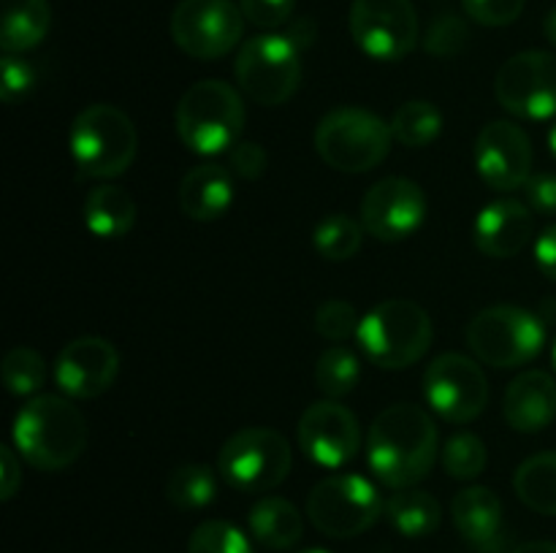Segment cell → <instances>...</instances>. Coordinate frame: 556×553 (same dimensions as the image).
<instances>
[{
    "instance_id": "cell-46",
    "label": "cell",
    "mask_w": 556,
    "mask_h": 553,
    "mask_svg": "<svg viewBox=\"0 0 556 553\" xmlns=\"http://www.w3.org/2000/svg\"><path fill=\"white\" fill-rule=\"evenodd\" d=\"M548 150H552V155L556 157V119H554L552 130H548Z\"/></svg>"
},
{
    "instance_id": "cell-31",
    "label": "cell",
    "mask_w": 556,
    "mask_h": 553,
    "mask_svg": "<svg viewBox=\"0 0 556 553\" xmlns=\"http://www.w3.org/2000/svg\"><path fill=\"white\" fill-rule=\"evenodd\" d=\"M362 220L348 215H329L318 222L313 233V244L326 260H351L362 249L364 242Z\"/></svg>"
},
{
    "instance_id": "cell-42",
    "label": "cell",
    "mask_w": 556,
    "mask_h": 553,
    "mask_svg": "<svg viewBox=\"0 0 556 553\" xmlns=\"http://www.w3.org/2000/svg\"><path fill=\"white\" fill-rule=\"evenodd\" d=\"M22 486V466L16 461L14 450L11 448H0V499L9 502L14 499L16 488Z\"/></svg>"
},
{
    "instance_id": "cell-1",
    "label": "cell",
    "mask_w": 556,
    "mask_h": 553,
    "mask_svg": "<svg viewBox=\"0 0 556 553\" xmlns=\"http://www.w3.org/2000/svg\"><path fill=\"white\" fill-rule=\"evenodd\" d=\"M438 459V428L432 415L416 404L386 407L375 417L367 439V461L389 488H413L432 472Z\"/></svg>"
},
{
    "instance_id": "cell-6",
    "label": "cell",
    "mask_w": 556,
    "mask_h": 553,
    "mask_svg": "<svg viewBox=\"0 0 556 553\" xmlns=\"http://www.w3.org/2000/svg\"><path fill=\"white\" fill-rule=\"evenodd\" d=\"M391 125L369 108L342 106L326 114L315 128L320 160L342 173H364L389 157Z\"/></svg>"
},
{
    "instance_id": "cell-29",
    "label": "cell",
    "mask_w": 556,
    "mask_h": 553,
    "mask_svg": "<svg viewBox=\"0 0 556 553\" xmlns=\"http://www.w3.org/2000/svg\"><path fill=\"white\" fill-rule=\"evenodd\" d=\"M217 477L206 464H182L168 475L166 499L177 510H201L215 499Z\"/></svg>"
},
{
    "instance_id": "cell-3",
    "label": "cell",
    "mask_w": 556,
    "mask_h": 553,
    "mask_svg": "<svg viewBox=\"0 0 556 553\" xmlns=\"http://www.w3.org/2000/svg\"><path fill=\"white\" fill-rule=\"evenodd\" d=\"M177 133L195 155H217L239 144L244 103L237 87L220 79H201L177 103Z\"/></svg>"
},
{
    "instance_id": "cell-38",
    "label": "cell",
    "mask_w": 556,
    "mask_h": 553,
    "mask_svg": "<svg viewBox=\"0 0 556 553\" xmlns=\"http://www.w3.org/2000/svg\"><path fill=\"white\" fill-rule=\"evenodd\" d=\"M33 85H36L33 65L16 54H3V63H0V95H3V101L16 103L33 90Z\"/></svg>"
},
{
    "instance_id": "cell-24",
    "label": "cell",
    "mask_w": 556,
    "mask_h": 553,
    "mask_svg": "<svg viewBox=\"0 0 556 553\" xmlns=\"http://www.w3.org/2000/svg\"><path fill=\"white\" fill-rule=\"evenodd\" d=\"M52 11L47 0H3L0 47L5 54H22L36 49L47 38Z\"/></svg>"
},
{
    "instance_id": "cell-17",
    "label": "cell",
    "mask_w": 556,
    "mask_h": 553,
    "mask_svg": "<svg viewBox=\"0 0 556 553\" xmlns=\"http://www.w3.org/2000/svg\"><path fill=\"white\" fill-rule=\"evenodd\" d=\"M299 445L315 464L337 470L356 459L362 448V426L340 401H315L299 417Z\"/></svg>"
},
{
    "instance_id": "cell-41",
    "label": "cell",
    "mask_w": 556,
    "mask_h": 553,
    "mask_svg": "<svg viewBox=\"0 0 556 553\" xmlns=\"http://www.w3.org/2000/svg\"><path fill=\"white\" fill-rule=\"evenodd\" d=\"M525 195H527V206L538 215L554 217L556 215V173L543 171V173H532L525 184Z\"/></svg>"
},
{
    "instance_id": "cell-19",
    "label": "cell",
    "mask_w": 556,
    "mask_h": 553,
    "mask_svg": "<svg viewBox=\"0 0 556 553\" xmlns=\"http://www.w3.org/2000/svg\"><path fill=\"white\" fill-rule=\"evenodd\" d=\"M535 233V211L516 198H497L483 206L472 226L476 247L489 258H514Z\"/></svg>"
},
{
    "instance_id": "cell-39",
    "label": "cell",
    "mask_w": 556,
    "mask_h": 553,
    "mask_svg": "<svg viewBox=\"0 0 556 553\" xmlns=\"http://www.w3.org/2000/svg\"><path fill=\"white\" fill-rule=\"evenodd\" d=\"M239 9H242L244 20L253 22L255 27L275 30L291 20L296 0H239Z\"/></svg>"
},
{
    "instance_id": "cell-21",
    "label": "cell",
    "mask_w": 556,
    "mask_h": 553,
    "mask_svg": "<svg viewBox=\"0 0 556 553\" xmlns=\"http://www.w3.org/2000/svg\"><path fill=\"white\" fill-rule=\"evenodd\" d=\"M503 412L514 432H543L556 417V380L541 369L521 372L505 390Z\"/></svg>"
},
{
    "instance_id": "cell-27",
    "label": "cell",
    "mask_w": 556,
    "mask_h": 553,
    "mask_svg": "<svg viewBox=\"0 0 556 553\" xmlns=\"http://www.w3.org/2000/svg\"><path fill=\"white\" fill-rule=\"evenodd\" d=\"M514 491L541 515H556V450L527 459L514 475Z\"/></svg>"
},
{
    "instance_id": "cell-35",
    "label": "cell",
    "mask_w": 556,
    "mask_h": 553,
    "mask_svg": "<svg viewBox=\"0 0 556 553\" xmlns=\"http://www.w3.org/2000/svg\"><path fill=\"white\" fill-rule=\"evenodd\" d=\"M467 41H470V30H467L465 20L454 14H443L429 25L424 47L434 57H454V54L465 52Z\"/></svg>"
},
{
    "instance_id": "cell-10",
    "label": "cell",
    "mask_w": 556,
    "mask_h": 553,
    "mask_svg": "<svg viewBox=\"0 0 556 553\" xmlns=\"http://www.w3.org/2000/svg\"><path fill=\"white\" fill-rule=\"evenodd\" d=\"M386 504L378 488L362 475H329L309 491L307 518L334 540H351L378 524Z\"/></svg>"
},
{
    "instance_id": "cell-33",
    "label": "cell",
    "mask_w": 556,
    "mask_h": 553,
    "mask_svg": "<svg viewBox=\"0 0 556 553\" xmlns=\"http://www.w3.org/2000/svg\"><path fill=\"white\" fill-rule=\"evenodd\" d=\"M486 445L481 437L470 432L454 434L443 448V466L456 480H472L486 470Z\"/></svg>"
},
{
    "instance_id": "cell-37",
    "label": "cell",
    "mask_w": 556,
    "mask_h": 553,
    "mask_svg": "<svg viewBox=\"0 0 556 553\" xmlns=\"http://www.w3.org/2000/svg\"><path fill=\"white\" fill-rule=\"evenodd\" d=\"M527 0H462L467 16L483 27L514 25L525 11Z\"/></svg>"
},
{
    "instance_id": "cell-13",
    "label": "cell",
    "mask_w": 556,
    "mask_h": 553,
    "mask_svg": "<svg viewBox=\"0 0 556 553\" xmlns=\"http://www.w3.org/2000/svg\"><path fill=\"white\" fill-rule=\"evenodd\" d=\"M494 95L516 117H556V54L530 49L505 60L494 79Z\"/></svg>"
},
{
    "instance_id": "cell-5",
    "label": "cell",
    "mask_w": 556,
    "mask_h": 553,
    "mask_svg": "<svg viewBox=\"0 0 556 553\" xmlns=\"http://www.w3.org/2000/svg\"><path fill=\"white\" fill-rule=\"evenodd\" d=\"M356 336L375 366L407 369L427 356L432 345V320L421 304L389 298L364 314Z\"/></svg>"
},
{
    "instance_id": "cell-11",
    "label": "cell",
    "mask_w": 556,
    "mask_h": 553,
    "mask_svg": "<svg viewBox=\"0 0 556 553\" xmlns=\"http://www.w3.org/2000/svg\"><path fill=\"white\" fill-rule=\"evenodd\" d=\"M244 14L233 0H179L172 38L188 57L217 60L239 47Z\"/></svg>"
},
{
    "instance_id": "cell-15",
    "label": "cell",
    "mask_w": 556,
    "mask_h": 553,
    "mask_svg": "<svg viewBox=\"0 0 556 553\" xmlns=\"http://www.w3.org/2000/svg\"><path fill=\"white\" fill-rule=\"evenodd\" d=\"M427 195L413 179L386 177L362 198V226L378 242H402L421 228Z\"/></svg>"
},
{
    "instance_id": "cell-16",
    "label": "cell",
    "mask_w": 556,
    "mask_h": 553,
    "mask_svg": "<svg viewBox=\"0 0 556 553\" xmlns=\"http://www.w3.org/2000/svg\"><path fill=\"white\" fill-rule=\"evenodd\" d=\"M532 141L521 125L494 119L476 139V168L483 182L500 193L525 188L532 177Z\"/></svg>"
},
{
    "instance_id": "cell-30",
    "label": "cell",
    "mask_w": 556,
    "mask_h": 553,
    "mask_svg": "<svg viewBox=\"0 0 556 553\" xmlns=\"http://www.w3.org/2000/svg\"><path fill=\"white\" fill-rule=\"evenodd\" d=\"M362 380V363L351 347H326L315 363V383L329 399H342L351 394Z\"/></svg>"
},
{
    "instance_id": "cell-43",
    "label": "cell",
    "mask_w": 556,
    "mask_h": 553,
    "mask_svg": "<svg viewBox=\"0 0 556 553\" xmlns=\"http://www.w3.org/2000/svg\"><path fill=\"white\" fill-rule=\"evenodd\" d=\"M535 263H538V269L548 276V280L556 282V222L554 226H548L546 231L538 236Z\"/></svg>"
},
{
    "instance_id": "cell-36",
    "label": "cell",
    "mask_w": 556,
    "mask_h": 553,
    "mask_svg": "<svg viewBox=\"0 0 556 553\" xmlns=\"http://www.w3.org/2000/svg\"><path fill=\"white\" fill-rule=\"evenodd\" d=\"M358 325H362V318H358L356 307L348 301H340V298H331V301H324L315 312V329L324 339L342 342L348 336L358 334Z\"/></svg>"
},
{
    "instance_id": "cell-23",
    "label": "cell",
    "mask_w": 556,
    "mask_h": 553,
    "mask_svg": "<svg viewBox=\"0 0 556 553\" xmlns=\"http://www.w3.org/2000/svg\"><path fill=\"white\" fill-rule=\"evenodd\" d=\"M250 531L255 542H261L269 551H288L299 545L304 535L302 513L293 502L282 497H264L250 510Z\"/></svg>"
},
{
    "instance_id": "cell-28",
    "label": "cell",
    "mask_w": 556,
    "mask_h": 553,
    "mask_svg": "<svg viewBox=\"0 0 556 553\" xmlns=\"http://www.w3.org/2000/svg\"><path fill=\"white\" fill-rule=\"evenodd\" d=\"M391 133L402 146L410 150H421L438 141L443 133V114L434 103L416 98V101H405L391 117Z\"/></svg>"
},
{
    "instance_id": "cell-32",
    "label": "cell",
    "mask_w": 556,
    "mask_h": 553,
    "mask_svg": "<svg viewBox=\"0 0 556 553\" xmlns=\"http://www.w3.org/2000/svg\"><path fill=\"white\" fill-rule=\"evenodd\" d=\"M47 380V363H43L41 352L30 350V347H14L5 352L3 358V383L9 394L14 396H30L38 394Z\"/></svg>"
},
{
    "instance_id": "cell-9",
    "label": "cell",
    "mask_w": 556,
    "mask_h": 553,
    "mask_svg": "<svg viewBox=\"0 0 556 553\" xmlns=\"http://www.w3.org/2000/svg\"><path fill=\"white\" fill-rule=\"evenodd\" d=\"M293 464L288 439L275 428H242L231 434L217 455L223 480L242 493H266L280 486Z\"/></svg>"
},
{
    "instance_id": "cell-22",
    "label": "cell",
    "mask_w": 556,
    "mask_h": 553,
    "mask_svg": "<svg viewBox=\"0 0 556 553\" xmlns=\"http://www.w3.org/2000/svg\"><path fill=\"white\" fill-rule=\"evenodd\" d=\"M233 204V177L226 166L201 163L185 173L179 184V206L190 220L212 222Z\"/></svg>"
},
{
    "instance_id": "cell-7",
    "label": "cell",
    "mask_w": 556,
    "mask_h": 553,
    "mask_svg": "<svg viewBox=\"0 0 556 553\" xmlns=\"http://www.w3.org/2000/svg\"><path fill=\"white\" fill-rule=\"evenodd\" d=\"M239 90L261 106H282L302 85V54L291 36L261 33L239 47L233 60Z\"/></svg>"
},
{
    "instance_id": "cell-2",
    "label": "cell",
    "mask_w": 556,
    "mask_h": 553,
    "mask_svg": "<svg viewBox=\"0 0 556 553\" xmlns=\"http://www.w3.org/2000/svg\"><path fill=\"white\" fill-rule=\"evenodd\" d=\"M14 445L36 470L60 472L85 453L87 421L63 396L38 394L16 412Z\"/></svg>"
},
{
    "instance_id": "cell-40",
    "label": "cell",
    "mask_w": 556,
    "mask_h": 553,
    "mask_svg": "<svg viewBox=\"0 0 556 553\" xmlns=\"http://www.w3.org/2000/svg\"><path fill=\"white\" fill-rule=\"evenodd\" d=\"M228 163H231V171L239 173L242 179H258L264 177L266 171V152L264 146L253 144V141H239V144L231 146V152H228Z\"/></svg>"
},
{
    "instance_id": "cell-20",
    "label": "cell",
    "mask_w": 556,
    "mask_h": 553,
    "mask_svg": "<svg viewBox=\"0 0 556 553\" xmlns=\"http://www.w3.org/2000/svg\"><path fill=\"white\" fill-rule=\"evenodd\" d=\"M454 526L478 553H497L505 542V510L497 493L486 486H470L451 504Z\"/></svg>"
},
{
    "instance_id": "cell-26",
    "label": "cell",
    "mask_w": 556,
    "mask_h": 553,
    "mask_svg": "<svg viewBox=\"0 0 556 553\" xmlns=\"http://www.w3.org/2000/svg\"><path fill=\"white\" fill-rule=\"evenodd\" d=\"M386 518L391 520L396 531L402 537H429L432 531H438L440 518H443V510L440 502L429 491L421 488H400L394 497L386 502Z\"/></svg>"
},
{
    "instance_id": "cell-25",
    "label": "cell",
    "mask_w": 556,
    "mask_h": 553,
    "mask_svg": "<svg viewBox=\"0 0 556 553\" xmlns=\"http://www.w3.org/2000/svg\"><path fill=\"white\" fill-rule=\"evenodd\" d=\"M136 222V201L117 184H98L85 201V226L98 239H119Z\"/></svg>"
},
{
    "instance_id": "cell-18",
    "label": "cell",
    "mask_w": 556,
    "mask_h": 553,
    "mask_svg": "<svg viewBox=\"0 0 556 553\" xmlns=\"http://www.w3.org/2000/svg\"><path fill=\"white\" fill-rule=\"evenodd\" d=\"M119 372V352L103 336H79L60 350L54 380L71 399H96L106 394Z\"/></svg>"
},
{
    "instance_id": "cell-4",
    "label": "cell",
    "mask_w": 556,
    "mask_h": 553,
    "mask_svg": "<svg viewBox=\"0 0 556 553\" xmlns=\"http://www.w3.org/2000/svg\"><path fill=\"white\" fill-rule=\"evenodd\" d=\"M71 155L81 177H119L136 160L139 136L123 108L112 103H92L76 114L71 125Z\"/></svg>"
},
{
    "instance_id": "cell-34",
    "label": "cell",
    "mask_w": 556,
    "mask_h": 553,
    "mask_svg": "<svg viewBox=\"0 0 556 553\" xmlns=\"http://www.w3.org/2000/svg\"><path fill=\"white\" fill-rule=\"evenodd\" d=\"M188 553H253L242 529L228 520H204L188 540Z\"/></svg>"
},
{
    "instance_id": "cell-44",
    "label": "cell",
    "mask_w": 556,
    "mask_h": 553,
    "mask_svg": "<svg viewBox=\"0 0 556 553\" xmlns=\"http://www.w3.org/2000/svg\"><path fill=\"white\" fill-rule=\"evenodd\" d=\"M514 553H556V542L532 540V542H525V545L516 548Z\"/></svg>"
},
{
    "instance_id": "cell-8",
    "label": "cell",
    "mask_w": 556,
    "mask_h": 553,
    "mask_svg": "<svg viewBox=\"0 0 556 553\" xmlns=\"http://www.w3.org/2000/svg\"><path fill=\"white\" fill-rule=\"evenodd\" d=\"M467 345L478 361L494 369H516L541 356L546 345V325L530 309L514 304H497L467 325Z\"/></svg>"
},
{
    "instance_id": "cell-47",
    "label": "cell",
    "mask_w": 556,
    "mask_h": 553,
    "mask_svg": "<svg viewBox=\"0 0 556 553\" xmlns=\"http://www.w3.org/2000/svg\"><path fill=\"white\" fill-rule=\"evenodd\" d=\"M299 553H329V551H324V548H307V551H299Z\"/></svg>"
},
{
    "instance_id": "cell-45",
    "label": "cell",
    "mask_w": 556,
    "mask_h": 553,
    "mask_svg": "<svg viewBox=\"0 0 556 553\" xmlns=\"http://www.w3.org/2000/svg\"><path fill=\"white\" fill-rule=\"evenodd\" d=\"M543 30H546V38L556 47V5L552 11H548L546 22H543Z\"/></svg>"
},
{
    "instance_id": "cell-12",
    "label": "cell",
    "mask_w": 556,
    "mask_h": 553,
    "mask_svg": "<svg viewBox=\"0 0 556 553\" xmlns=\"http://www.w3.org/2000/svg\"><path fill=\"white\" fill-rule=\"evenodd\" d=\"M351 36L367 57L396 63L418 43V14L410 0H353Z\"/></svg>"
},
{
    "instance_id": "cell-14",
    "label": "cell",
    "mask_w": 556,
    "mask_h": 553,
    "mask_svg": "<svg viewBox=\"0 0 556 553\" xmlns=\"http://www.w3.org/2000/svg\"><path fill=\"white\" fill-rule=\"evenodd\" d=\"M424 396L445 421L470 423L489 404L486 374L472 358L443 352L424 372Z\"/></svg>"
},
{
    "instance_id": "cell-48",
    "label": "cell",
    "mask_w": 556,
    "mask_h": 553,
    "mask_svg": "<svg viewBox=\"0 0 556 553\" xmlns=\"http://www.w3.org/2000/svg\"><path fill=\"white\" fill-rule=\"evenodd\" d=\"M554 369H556V345H554Z\"/></svg>"
}]
</instances>
